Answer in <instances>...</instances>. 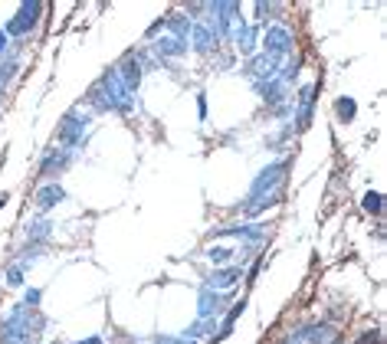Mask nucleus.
Masks as SVG:
<instances>
[{
    "label": "nucleus",
    "instance_id": "obj_9",
    "mask_svg": "<svg viewBox=\"0 0 387 344\" xmlns=\"http://www.w3.org/2000/svg\"><path fill=\"white\" fill-rule=\"evenodd\" d=\"M233 256V249H226V246H217V249H207V259L210 262H226Z\"/></svg>",
    "mask_w": 387,
    "mask_h": 344
},
{
    "label": "nucleus",
    "instance_id": "obj_10",
    "mask_svg": "<svg viewBox=\"0 0 387 344\" xmlns=\"http://www.w3.org/2000/svg\"><path fill=\"white\" fill-rule=\"evenodd\" d=\"M7 285H23V269H20V266H10V269H7Z\"/></svg>",
    "mask_w": 387,
    "mask_h": 344
},
{
    "label": "nucleus",
    "instance_id": "obj_15",
    "mask_svg": "<svg viewBox=\"0 0 387 344\" xmlns=\"http://www.w3.org/2000/svg\"><path fill=\"white\" fill-rule=\"evenodd\" d=\"M7 204H10V194H0V210L7 207Z\"/></svg>",
    "mask_w": 387,
    "mask_h": 344
},
{
    "label": "nucleus",
    "instance_id": "obj_1",
    "mask_svg": "<svg viewBox=\"0 0 387 344\" xmlns=\"http://www.w3.org/2000/svg\"><path fill=\"white\" fill-rule=\"evenodd\" d=\"M40 10H43L40 3H23V7H20V14H16L14 20L7 23V27H3V33H7V36H23V33H27L33 23H36Z\"/></svg>",
    "mask_w": 387,
    "mask_h": 344
},
{
    "label": "nucleus",
    "instance_id": "obj_2",
    "mask_svg": "<svg viewBox=\"0 0 387 344\" xmlns=\"http://www.w3.org/2000/svg\"><path fill=\"white\" fill-rule=\"evenodd\" d=\"M62 197H66V191H62L60 184H46V187H40V191H36V207L49 210V207H56Z\"/></svg>",
    "mask_w": 387,
    "mask_h": 344
},
{
    "label": "nucleus",
    "instance_id": "obj_7",
    "mask_svg": "<svg viewBox=\"0 0 387 344\" xmlns=\"http://www.w3.org/2000/svg\"><path fill=\"white\" fill-rule=\"evenodd\" d=\"M335 108H338V119L342 121H351L355 119V99H338V105H335Z\"/></svg>",
    "mask_w": 387,
    "mask_h": 344
},
{
    "label": "nucleus",
    "instance_id": "obj_3",
    "mask_svg": "<svg viewBox=\"0 0 387 344\" xmlns=\"http://www.w3.org/2000/svg\"><path fill=\"white\" fill-rule=\"evenodd\" d=\"M66 164H69V154H66V151H62V154H49L43 161V167H40V174H43V177H53V171L60 174V171H66Z\"/></svg>",
    "mask_w": 387,
    "mask_h": 344
},
{
    "label": "nucleus",
    "instance_id": "obj_8",
    "mask_svg": "<svg viewBox=\"0 0 387 344\" xmlns=\"http://www.w3.org/2000/svg\"><path fill=\"white\" fill-rule=\"evenodd\" d=\"M381 204H384V197L377 194V191L364 194V210H368V213H381Z\"/></svg>",
    "mask_w": 387,
    "mask_h": 344
},
{
    "label": "nucleus",
    "instance_id": "obj_6",
    "mask_svg": "<svg viewBox=\"0 0 387 344\" xmlns=\"http://www.w3.org/2000/svg\"><path fill=\"white\" fill-rule=\"evenodd\" d=\"M239 279V269H226V272H217L213 279H210V285H220V288H226V285H233Z\"/></svg>",
    "mask_w": 387,
    "mask_h": 344
},
{
    "label": "nucleus",
    "instance_id": "obj_13",
    "mask_svg": "<svg viewBox=\"0 0 387 344\" xmlns=\"http://www.w3.org/2000/svg\"><path fill=\"white\" fill-rule=\"evenodd\" d=\"M36 302H40V292H36V288H33V292H27V305H36Z\"/></svg>",
    "mask_w": 387,
    "mask_h": 344
},
{
    "label": "nucleus",
    "instance_id": "obj_5",
    "mask_svg": "<svg viewBox=\"0 0 387 344\" xmlns=\"http://www.w3.org/2000/svg\"><path fill=\"white\" fill-rule=\"evenodd\" d=\"M243 308H246V302H239V305H233V308H230V315L224 318V331H220L213 341H220V338H226V334H230V328H233V321H237L239 315H243Z\"/></svg>",
    "mask_w": 387,
    "mask_h": 344
},
{
    "label": "nucleus",
    "instance_id": "obj_4",
    "mask_svg": "<svg viewBox=\"0 0 387 344\" xmlns=\"http://www.w3.org/2000/svg\"><path fill=\"white\" fill-rule=\"evenodd\" d=\"M266 46L272 49V53H285L289 46H292V36L285 30H269L266 33Z\"/></svg>",
    "mask_w": 387,
    "mask_h": 344
},
{
    "label": "nucleus",
    "instance_id": "obj_11",
    "mask_svg": "<svg viewBox=\"0 0 387 344\" xmlns=\"http://www.w3.org/2000/svg\"><path fill=\"white\" fill-rule=\"evenodd\" d=\"M197 49H210V36H207V30H197Z\"/></svg>",
    "mask_w": 387,
    "mask_h": 344
},
{
    "label": "nucleus",
    "instance_id": "obj_12",
    "mask_svg": "<svg viewBox=\"0 0 387 344\" xmlns=\"http://www.w3.org/2000/svg\"><path fill=\"white\" fill-rule=\"evenodd\" d=\"M374 341H377V331H364V338L357 344H374Z\"/></svg>",
    "mask_w": 387,
    "mask_h": 344
},
{
    "label": "nucleus",
    "instance_id": "obj_14",
    "mask_svg": "<svg viewBox=\"0 0 387 344\" xmlns=\"http://www.w3.org/2000/svg\"><path fill=\"white\" fill-rule=\"evenodd\" d=\"M3 49H7V33L0 30V53H3Z\"/></svg>",
    "mask_w": 387,
    "mask_h": 344
},
{
    "label": "nucleus",
    "instance_id": "obj_16",
    "mask_svg": "<svg viewBox=\"0 0 387 344\" xmlns=\"http://www.w3.org/2000/svg\"><path fill=\"white\" fill-rule=\"evenodd\" d=\"M79 344H99V338H89V341H79Z\"/></svg>",
    "mask_w": 387,
    "mask_h": 344
}]
</instances>
